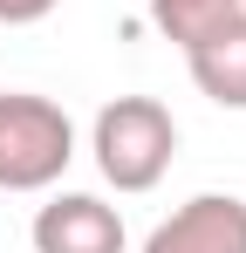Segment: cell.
<instances>
[{
	"instance_id": "obj_2",
	"label": "cell",
	"mask_w": 246,
	"mask_h": 253,
	"mask_svg": "<svg viewBox=\"0 0 246 253\" xmlns=\"http://www.w3.org/2000/svg\"><path fill=\"white\" fill-rule=\"evenodd\" d=\"M76 165V124L35 89H0V192H48Z\"/></svg>"
},
{
	"instance_id": "obj_3",
	"label": "cell",
	"mask_w": 246,
	"mask_h": 253,
	"mask_svg": "<svg viewBox=\"0 0 246 253\" xmlns=\"http://www.w3.org/2000/svg\"><path fill=\"white\" fill-rule=\"evenodd\" d=\"M144 253H246V199L233 192H199L151 226Z\"/></svg>"
},
{
	"instance_id": "obj_6",
	"label": "cell",
	"mask_w": 246,
	"mask_h": 253,
	"mask_svg": "<svg viewBox=\"0 0 246 253\" xmlns=\"http://www.w3.org/2000/svg\"><path fill=\"white\" fill-rule=\"evenodd\" d=\"M185 69H192L199 96H212L219 110H246V28H240V35H219V42L185 48Z\"/></svg>"
},
{
	"instance_id": "obj_5",
	"label": "cell",
	"mask_w": 246,
	"mask_h": 253,
	"mask_svg": "<svg viewBox=\"0 0 246 253\" xmlns=\"http://www.w3.org/2000/svg\"><path fill=\"white\" fill-rule=\"evenodd\" d=\"M151 28L171 48H199L246 28V0H151Z\"/></svg>"
},
{
	"instance_id": "obj_4",
	"label": "cell",
	"mask_w": 246,
	"mask_h": 253,
	"mask_svg": "<svg viewBox=\"0 0 246 253\" xmlns=\"http://www.w3.org/2000/svg\"><path fill=\"white\" fill-rule=\"evenodd\" d=\"M35 253H123V212L96 192H55L28 226Z\"/></svg>"
},
{
	"instance_id": "obj_1",
	"label": "cell",
	"mask_w": 246,
	"mask_h": 253,
	"mask_svg": "<svg viewBox=\"0 0 246 253\" xmlns=\"http://www.w3.org/2000/svg\"><path fill=\"white\" fill-rule=\"evenodd\" d=\"M89 151H96L103 185H117V192H151L164 171H171V158H178V117L164 110L158 96H117V103L96 110Z\"/></svg>"
},
{
	"instance_id": "obj_7",
	"label": "cell",
	"mask_w": 246,
	"mask_h": 253,
	"mask_svg": "<svg viewBox=\"0 0 246 253\" xmlns=\"http://www.w3.org/2000/svg\"><path fill=\"white\" fill-rule=\"evenodd\" d=\"M55 7H62V0H0V28H35Z\"/></svg>"
}]
</instances>
